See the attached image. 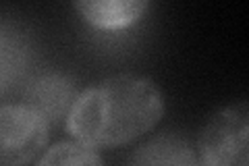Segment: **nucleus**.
<instances>
[{"label":"nucleus","mask_w":249,"mask_h":166,"mask_svg":"<svg viewBox=\"0 0 249 166\" xmlns=\"http://www.w3.org/2000/svg\"><path fill=\"white\" fill-rule=\"evenodd\" d=\"M48 141V123L27 104L0 108V166H25Z\"/></svg>","instance_id":"obj_3"},{"label":"nucleus","mask_w":249,"mask_h":166,"mask_svg":"<svg viewBox=\"0 0 249 166\" xmlns=\"http://www.w3.org/2000/svg\"><path fill=\"white\" fill-rule=\"evenodd\" d=\"M129 166H199V158L185 139L160 135L139 148Z\"/></svg>","instance_id":"obj_6"},{"label":"nucleus","mask_w":249,"mask_h":166,"mask_svg":"<svg viewBox=\"0 0 249 166\" xmlns=\"http://www.w3.org/2000/svg\"><path fill=\"white\" fill-rule=\"evenodd\" d=\"M162 112L164 100L152 79L116 75L77 96L67 129L89 148H116L154 129Z\"/></svg>","instance_id":"obj_1"},{"label":"nucleus","mask_w":249,"mask_h":166,"mask_svg":"<svg viewBox=\"0 0 249 166\" xmlns=\"http://www.w3.org/2000/svg\"><path fill=\"white\" fill-rule=\"evenodd\" d=\"M75 9L96 29H124L142 17L147 9L143 0H79Z\"/></svg>","instance_id":"obj_5"},{"label":"nucleus","mask_w":249,"mask_h":166,"mask_svg":"<svg viewBox=\"0 0 249 166\" xmlns=\"http://www.w3.org/2000/svg\"><path fill=\"white\" fill-rule=\"evenodd\" d=\"M37 166H104L96 149L79 141H60L46 149Z\"/></svg>","instance_id":"obj_7"},{"label":"nucleus","mask_w":249,"mask_h":166,"mask_svg":"<svg viewBox=\"0 0 249 166\" xmlns=\"http://www.w3.org/2000/svg\"><path fill=\"white\" fill-rule=\"evenodd\" d=\"M201 166H249V106L237 102L210 118L199 135Z\"/></svg>","instance_id":"obj_2"},{"label":"nucleus","mask_w":249,"mask_h":166,"mask_svg":"<svg viewBox=\"0 0 249 166\" xmlns=\"http://www.w3.org/2000/svg\"><path fill=\"white\" fill-rule=\"evenodd\" d=\"M77 100L75 85L67 77L58 73H50L34 81L27 90L25 104L34 108L46 123H58L67 118Z\"/></svg>","instance_id":"obj_4"}]
</instances>
